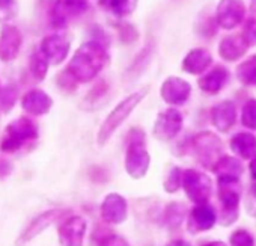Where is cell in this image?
<instances>
[{"instance_id":"obj_1","label":"cell","mask_w":256,"mask_h":246,"mask_svg":"<svg viewBox=\"0 0 256 246\" xmlns=\"http://www.w3.org/2000/svg\"><path fill=\"white\" fill-rule=\"evenodd\" d=\"M108 62V53L101 43L89 41L82 44L68 64L66 71L76 79V82L88 83L94 80L98 73Z\"/></svg>"},{"instance_id":"obj_2","label":"cell","mask_w":256,"mask_h":246,"mask_svg":"<svg viewBox=\"0 0 256 246\" xmlns=\"http://www.w3.org/2000/svg\"><path fill=\"white\" fill-rule=\"evenodd\" d=\"M148 91H150V88L146 86V88H142V89H139V91H136V92H133V94H130L126 98H124L112 112H110V115L106 118V121L102 122V126L100 127V130H98V144L100 145H104L108 139H110V136L114 133V130L122 124V122L130 116V113L138 107V104L145 98V95L148 94Z\"/></svg>"},{"instance_id":"obj_3","label":"cell","mask_w":256,"mask_h":246,"mask_svg":"<svg viewBox=\"0 0 256 246\" xmlns=\"http://www.w3.org/2000/svg\"><path fill=\"white\" fill-rule=\"evenodd\" d=\"M150 168V154L145 147V135L142 130H133L125 153V169L133 178H142Z\"/></svg>"},{"instance_id":"obj_4","label":"cell","mask_w":256,"mask_h":246,"mask_svg":"<svg viewBox=\"0 0 256 246\" xmlns=\"http://www.w3.org/2000/svg\"><path fill=\"white\" fill-rule=\"evenodd\" d=\"M36 138H38L36 124L32 119L22 116V118L14 119L6 127L5 138H4L2 144H0V148H2V151H5V153H14L18 148H22L24 145V142L34 141Z\"/></svg>"},{"instance_id":"obj_5","label":"cell","mask_w":256,"mask_h":246,"mask_svg":"<svg viewBox=\"0 0 256 246\" xmlns=\"http://www.w3.org/2000/svg\"><path fill=\"white\" fill-rule=\"evenodd\" d=\"M193 147L199 163L205 168H214V165L220 160L223 145L222 141L211 132H202L194 136Z\"/></svg>"},{"instance_id":"obj_6","label":"cell","mask_w":256,"mask_h":246,"mask_svg":"<svg viewBox=\"0 0 256 246\" xmlns=\"http://www.w3.org/2000/svg\"><path fill=\"white\" fill-rule=\"evenodd\" d=\"M218 199H220V216L222 225L228 226L234 223L238 217V207L241 198L240 183H220Z\"/></svg>"},{"instance_id":"obj_7","label":"cell","mask_w":256,"mask_h":246,"mask_svg":"<svg viewBox=\"0 0 256 246\" xmlns=\"http://www.w3.org/2000/svg\"><path fill=\"white\" fill-rule=\"evenodd\" d=\"M182 187L187 193V196L199 204H206V201L211 196L212 192V184L208 175L194 171V169H187L182 177Z\"/></svg>"},{"instance_id":"obj_8","label":"cell","mask_w":256,"mask_h":246,"mask_svg":"<svg viewBox=\"0 0 256 246\" xmlns=\"http://www.w3.org/2000/svg\"><path fill=\"white\" fill-rule=\"evenodd\" d=\"M246 16V7L242 0H220L217 7L216 23L226 31L235 29L241 25Z\"/></svg>"},{"instance_id":"obj_9","label":"cell","mask_w":256,"mask_h":246,"mask_svg":"<svg viewBox=\"0 0 256 246\" xmlns=\"http://www.w3.org/2000/svg\"><path fill=\"white\" fill-rule=\"evenodd\" d=\"M182 127V115L176 109H168L157 116L154 135L160 141L174 139Z\"/></svg>"},{"instance_id":"obj_10","label":"cell","mask_w":256,"mask_h":246,"mask_svg":"<svg viewBox=\"0 0 256 246\" xmlns=\"http://www.w3.org/2000/svg\"><path fill=\"white\" fill-rule=\"evenodd\" d=\"M88 10V0H56L52 10L54 28H64L71 19L82 16Z\"/></svg>"},{"instance_id":"obj_11","label":"cell","mask_w":256,"mask_h":246,"mask_svg":"<svg viewBox=\"0 0 256 246\" xmlns=\"http://www.w3.org/2000/svg\"><path fill=\"white\" fill-rule=\"evenodd\" d=\"M23 43L22 32L12 25H4L0 29V59L11 62L17 58Z\"/></svg>"},{"instance_id":"obj_12","label":"cell","mask_w":256,"mask_h":246,"mask_svg":"<svg viewBox=\"0 0 256 246\" xmlns=\"http://www.w3.org/2000/svg\"><path fill=\"white\" fill-rule=\"evenodd\" d=\"M44 56L48 59L52 65H59L62 64L70 52V40L65 35L54 34L48 35L41 41V49H40Z\"/></svg>"},{"instance_id":"obj_13","label":"cell","mask_w":256,"mask_h":246,"mask_svg":"<svg viewBox=\"0 0 256 246\" xmlns=\"http://www.w3.org/2000/svg\"><path fill=\"white\" fill-rule=\"evenodd\" d=\"M192 92V86L188 82L180 79V77H168L163 85H162V98L168 103V104H174V106H180L184 104Z\"/></svg>"},{"instance_id":"obj_14","label":"cell","mask_w":256,"mask_h":246,"mask_svg":"<svg viewBox=\"0 0 256 246\" xmlns=\"http://www.w3.org/2000/svg\"><path fill=\"white\" fill-rule=\"evenodd\" d=\"M86 232V220L82 216H71L59 226V241L62 246H82Z\"/></svg>"},{"instance_id":"obj_15","label":"cell","mask_w":256,"mask_h":246,"mask_svg":"<svg viewBox=\"0 0 256 246\" xmlns=\"http://www.w3.org/2000/svg\"><path fill=\"white\" fill-rule=\"evenodd\" d=\"M216 220H217V214H216L214 208L208 204H199L198 207H194L190 211L187 228L193 234L202 232V231L211 229L214 226Z\"/></svg>"},{"instance_id":"obj_16","label":"cell","mask_w":256,"mask_h":246,"mask_svg":"<svg viewBox=\"0 0 256 246\" xmlns=\"http://www.w3.org/2000/svg\"><path fill=\"white\" fill-rule=\"evenodd\" d=\"M236 119V107L232 101L224 100L218 104H216L211 110V121L212 126L218 130V132H229Z\"/></svg>"},{"instance_id":"obj_17","label":"cell","mask_w":256,"mask_h":246,"mask_svg":"<svg viewBox=\"0 0 256 246\" xmlns=\"http://www.w3.org/2000/svg\"><path fill=\"white\" fill-rule=\"evenodd\" d=\"M52 106H53L52 97L41 89H30L22 98V107L28 113L35 115V116H41V115L48 113Z\"/></svg>"},{"instance_id":"obj_18","label":"cell","mask_w":256,"mask_h":246,"mask_svg":"<svg viewBox=\"0 0 256 246\" xmlns=\"http://www.w3.org/2000/svg\"><path fill=\"white\" fill-rule=\"evenodd\" d=\"M101 217L108 223H120L126 219L125 198L118 193H110L101 204Z\"/></svg>"},{"instance_id":"obj_19","label":"cell","mask_w":256,"mask_h":246,"mask_svg":"<svg viewBox=\"0 0 256 246\" xmlns=\"http://www.w3.org/2000/svg\"><path fill=\"white\" fill-rule=\"evenodd\" d=\"M212 171L217 175L220 183H238L242 175V165L238 159L232 156H222L220 160L214 165Z\"/></svg>"},{"instance_id":"obj_20","label":"cell","mask_w":256,"mask_h":246,"mask_svg":"<svg viewBox=\"0 0 256 246\" xmlns=\"http://www.w3.org/2000/svg\"><path fill=\"white\" fill-rule=\"evenodd\" d=\"M250 46L244 40L242 34H234L222 40L220 47H218V55L222 59L228 62H235L240 58H242Z\"/></svg>"},{"instance_id":"obj_21","label":"cell","mask_w":256,"mask_h":246,"mask_svg":"<svg viewBox=\"0 0 256 246\" xmlns=\"http://www.w3.org/2000/svg\"><path fill=\"white\" fill-rule=\"evenodd\" d=\"M64 214V210H48V211H44L42 214L36 216L29 225L28 228L23 231L22 237H20V241H29L32 238H35L38 234H41L46 228H48L54 220H58L60 216Z\"/></svg>"},{"instance_id":"obj_22","label":"cell","mask_w":256,"mask_h":246,"mask_svg":"<svg viewBox=\"0 0 256 246\" xmlns=\"http://www.w3.org/2000/svg\"><path fill=\"white\" fill-rule=\"evenodd\" d=\"M212 64V56L205 49H193L182 61V70L188 74H200Z\"/></svg>"},{"instance_id":"obj_23","label":"cell","mask_w":256,"mask_h":246,"mask_svg":"<svg viewBox=\"0 0 256 246\" xmlns=\"http://www.w3.org/2000/svg\"><path fill=\"white\" fill-rule=\"evenodd\" d=\"M229 74H228V70L224 67H214L210 73L204 74L199 80H198V85L199 88L204 91V92H208V94H217L226 83Z\"/></svg>"},{"instance_id":"obj_24","label":"cell","mask_w":256,"mask_h":246,"mask_svg":"<svg viewBox=\"0 0 256 246\" xmlns=\"http://www.w3.org/2000/svg\"><path fill=\"white\" fill-rule=\"evenodd\" d=\"M230 150L241 159H253L256 156V138L250 133H236L230 139Z\"/></svg>"},{"instance_id":"obj_25","label":"cell","mask_w":256,"mask_h":246,"mask_svg":"<svg viewBox=\"0 0 256 246\" xmlns=\"http://www.w3.org/2000/svg\"><path fill=\"white\" fill-rule=\"evenodd\" d=\"M100 2L106 10L118 17L130 16L138 5V0H100Z\"/></svg>"},{"instance_id":"obj_26","label":"cell","mask_w":256,"mask_h":246,"mask_svg":"<svg viewBox=\"0 0 256 246\" xmlns=\"http://www.w3.org/2000/svg\"><path fill=\"white\" fill-rule=\"evenodd\" d=\"M236 79L244 85H256V55L236 67Z\"/></svg>"},{"instance_id":"obj_27","label":"cell","mask_w":256,"mask_h":246,"mask_svg":"<svg viewBox=\"0 0 256 246\" xmlns=\"http://www.w3.org/2000/svg\"><path fill=\"white\" fill-rule=\"evenodd\" d=\"M48 59L44 56V53L40 50V52H35L32 56H30V62H29V68H30V73L32 76L36 79V80H44L46 76H47V70H48Z\"/></svg>"},{"instance_id":"obj_28","label":"cell","mask_w":256,"mask_h":246,"mask_svg":"<svg viewBox=\"0 0 256 246\" xmlns=\"http://www.w3.org/2000/svg\"><path fill=\"white\" fill-rule=\"evenodd\" d=\"M186 205L181 202H172L168 205L164 213V220L170 228H178L186 217Z\"/></svg>"},{"instance_id":"obj_29","label":"cell","mask_w":256,"mask_h":246,"mask_svg":"<svg viewBox=\"0 0 256 246\" xmlns=\"http://www.w3.org/2000/svg\"><path fill=\"white\" fill-rule=\"evenodd\" d=\"M241 124L250 130H256V98H250L242 106Z\"/></svg>"},{"instance_id":"obj_30","label":"cell","mask_w":256,"mask_h":246,"mask_svg":"<svg viewBox=\"0 0 256 246\" xmlns=\"http://www.w3.org/2000/svg\"><path fill=\"white\" fill-rule=\"evenodd\" d=\"M182 177H184L182 169L178 168V166H174L170 169V172L168 174L166 180H164V190L169 192V193L176 192L181 187V184H182Z\"/></svg>"},{"instance_id":"obj_31","label":"cell","mask_w":256,"mask_h":246,"mask_svg":"<svg viewBox=\"0 0 256 246\" xmlns=\"http://www.w3.org/2000/svg\"><path fill=\"white\" fill-rule=\"evenodd\" d=\"M17 0H0V22H10L17 16Z\"/></svg>"},{"instance_id":"obj_32","label":"cell","mask_w":256,"mask_h":246,"mask_svg":"<svg viewBox=\"0 0 256 246\" xmlns=\"http://www.w3.org/2000/svg\"><path fill=\"white\" fill-rule=\"evenodd\" d=\"M230 246H254V238L246 229H236L230 235Z\"/></svg>"},{"instance_id":"obj_33","label":"cell","mask_w":256,"mask_h":246,"mask_svg":"<svg viewBox=\"0 0 256 246\" xmlns=\"http://www.w3.org/2000/svg\"><path fill=\"white\" fill-rule=\"evenodd\" d=\"M242 37L248 46H256V17L247 20L242 29Z\"/></svg>"},{"instance_id":"obj_34","label":"cell","mask_w":256,"mask_h":246,"mask_svg":"<svg viewBox=\"0 0 256 246\" xmlns=\"http://www.w3.org/2000/svg\"><path fill=\"white\" fill-rule=\"evenodd\" d=\"M119 32H120V40L125 41V43H132V41H136L138 40V32L136 29H133L132 26L128 25H122V26H118Z\"/></svg>"},{"instance_id":"obj_35","label":"cell","mask_w":256,"mask_h":246,"mask_svg":"<svg viewBox=\"0 0 256 246\" xmlns=\"http://www.w3.org/2000/svg\"><path fill=\"white\" fill-rule=\"evenodd\" d=\"M247 210L252 216H256V181L252 184L248 199H247Z\"/></svg>"},{"instance_id":"obj_36","label":"cell","mask_w":256,"mask_h":246,"mask_svg":"<svg viewBox=\"0 0 256 246\" xmlns=\"http://www.w3.org/2000/svg\"><path fill=\"white\" fill-rule=\"evenodd\" d=\"M100 246H128V244H126V241L124 238L110 234L108 237H106V238H102L100 241Z\"/></svg>"},{"instance_id":"obj_37","label":"cell","mask_w":256,"mask_h":246,"mask_svg":"<svg viewBox=\"0 0 256 246\" xmlns=\"http://www.w3.org/2000/svg\"><path fill=\"white\" fill-rule=\"evenodd\" d=\"M168 246H192V244L187 243V241H184V240H174V241H170Z\"/></svg>"},{"instance_id":"obj_38","label":"cell","mask_w":256,"mask_h":246,"mask_svg":"<svg viewBox=\"0 0 256 246\" xmlns=\"http://www.w3.org/2000/svg\"><path fill=\"white\" fill-rule=\"evenodd\" d=\"M250 172H252V177L256 180V156L253 157V160L250 163Z\"/></svg>"},{"instance_id":"obj_39","label":"cell","mask_w":256,"mask_h":246,"mask_svg":"<svg viewBox=\"0 0 256 246\" xmlns=\"http://www.w3.org/2000/svg\"><path fill=\"white\" fill-rule=\"evenodd\" d=\"M204 246H226V244L223 241H211V243H206Z\"/></svg>"},{"instance_id":"obj_40","label":"cell","mask_w":256,"mask_h":246,"mask_svg":"<svg viewBox=\"0 0 256 246\" xmlns=\"http://www.w3.org/2000/svg\"><path fill=\"white\" fill-rule=\"evenodd\" d=\"M250 10H252V13L256 16V0H252V4H250Z\"/></svg>"}]
</instances>
